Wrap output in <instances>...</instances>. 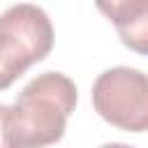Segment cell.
<instances>
[{"instance_id":"cell-1","label":"cell","mask_w":148,"mask_h":148,"mask_svg":"<svg viewBox=\"0 0 148 148\" xmlns=\"http://www.w3.org/2000/svg\"><path fill=\"white\" fill-rule=\"evenodd\" d=\"M76 106V86L60 72L35 76L16 95L9 111V146L42 148L62 139Z\"/></svg>"},{"instance_id":"cell-2","label":"cell","mask_w":148,"mask_h":148,"mask_svg":"<svg viewBox=\"0 0 148 148\" xmlns=\"http://www.w3.org/2000/svg\"><path fill=\"white\" fill-rule=\"evenodd\" d=\"M49 14L30 2H18L0 14V90H7L30 65L53 49Z\"/></svg>"},{"instance_id":"cell-5","label":"cell","mask_w":148,"mask_h":148,"mask_svg":"<svg viewBox=\"0 0 148 148\" xmlns=\"http://www.w3.org/2000/svg\"><path fill=\"white\" fill-rule=\"evenodd\" d=\"M9 111L12 106L0 104V148H9Z\"/></svg>"},{"instance_id":"cell-4","label":"cell","mask_w":148,"mask_h":148,"mask_svg":"<svg viewBox=\"0 0 148 148\" xmlns=\"http://www.w3.org/2000/svg\"><path fill=\"white\" fill-rule=\"evenodd\" d=\"M95 5L130 51L148 56V0H95Z\"/></svg>"},{"instance_id":"cell-3","label":"cell","mask_w":148,"mask_h":148,"mask_svg":"<svg viewBox=\"0 0 148 148\" xmlns=\"http://www.w3.org/2000/svg\"><path fill=\"white\" fill-rule=\"evenodd\" d=\"M92 109L123 132H148V74L134 67L104 69L92 83Z\"/></svg>"}]
</instances>
